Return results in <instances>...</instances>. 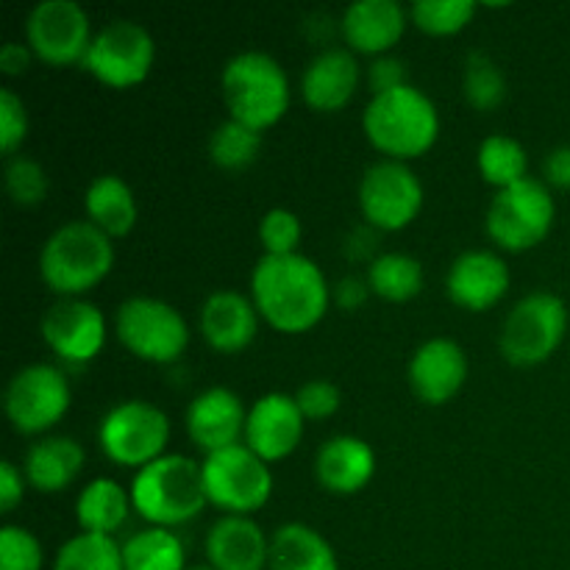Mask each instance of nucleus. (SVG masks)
Wrapping results in <instances>:
<instances>
[{
  "label": "nucleus",
  "mask_w": 570,
  "mask_h": 570,
  "mask_svg": "<svg viewBox=\"0 0 570 570\" xmlns=\"http://www.w3.org/2000/svg\"><path fill=\"white\" fill-rule=\"evenodd\" d=\"M250 298L262 321L276 332L301 334L315 328L332 306V284L315 259L298 254L267 256L250 273Z\"/></svg>",
  "instance_id": "1"
},
{
  "label": "nucleus",
  "mask_w": 570,
  "mask_h": 570,
  "mask_svg": "<svg viewBox=\"0 0 570 570\" xmlns=\"http://www.w3.org/2000/svg\"><path fill=\"white\" fill-rule=\"evenodd\" d=\"M3 184H6V193H9V198L14 200L17 206L42 204L45 195H48V187H50L45 167L39 165L37 159H31V156H22V154L6 159Z\"/></svg>",
  "instance_id": "36"
},
{
  "label": "nucleus",
  "mask_w": 570,
  "mask_h": 570,
  "mask_svg": "<svg viewBox=\"0 0 570 570\" xmlns=\"http://www.w3.org/2000/svg\"><path fill=\"white\" fill-rule=\"evenodd\" d=\"M98 443L111 462L139 471L167 454L170 417L145 399L120 401L100 417Z\"/></svg>",
  "instance_id": "9"
},
{
  "label": "nucleus",
  "mask_w": 570,
  "mask_h": 570,
  "mask_svg": "<svg viewBox=\"0 0 570 570\" xmlns=\"http://www.w3.org/2000/svg\"><path fill=\"white\" fill-rule=\"evenodd\" d=\"M267 570H340L334 546L306 523H284L271 534Z\"/></svg>",
  "instance_id": "27"
},
{
  "label": "nucleus",
  "mask_w": 570,
  "mask_h": 570,
  "mask_svg": "<svg viewBox=\"0 0 570 570\" xmlns=\"http://www.w3.org/2000/svg\"><path fill=\"white\" fill-rule=\"evenodd\" d=\"M200 468H204L206 499L228 515H250L271 501V465L245 443L206 454Z\"/></svg>",
  "instance_id": "10"
},
{
  "label": "nucleus",
  "mask_w": 570,
  "mask_h": 570,
  "mask_svg": "<svg viewBox=\"0 0 570 570\" xmlns=\"http://www.w3.org/2000/svg\"><path fill=\"white\" fill-rule=\"evenodd\" d=\"M83 460H87V454H83V445L78 440L65 438V434H50V438L37 440L28 449L26 460H22V473L33 490L53 495L76 482Z\"/></svg>",
  "instance_id": "25"
},
{
  "label": "nucleus",
  "mask_w": 570,
  "mask_h": 570,
  "mask_svg": "<svg viewBox=\"0 0 570 570\" xmlns=\"http://www.w3.org/2000/svg\"><path fill=\"white\" fill-rule=\"evenodd\" d=\"M476 165L484 181L495 187V193L529 178L527 148L510 134H490L488 139H482L476 150Z\"/></svg>",
  "instance_id": "31"
},
{
  "label": "nucleus",
  "mask_w": 570,
  "mask_h": 570,
  "mask_svg": "<svg viewBox=\"0 0 570 570\" xmlns=\"http://www.w3.org/2000/svg\"><path fill=\"white\" fill-rule=\"evenodd\" d=\"M245 421H248V410L243 399L228 387H206L189 401L187 417H184L189 440L204 454L243 443Z\"/></svg>",
  "instance_id": "19"
},
{
  "label": "nucleus",
  "mask_w": 570,
  "mask_h": 570,
  "mask_svg": "<svg viewBox=\"0 0 570 570\" xmlns=\"http://www.w3.org/2000/svg\"><path fill=\"white\" fill-rule=\"evenodd\" d=\"M220 92L228 117L265 131L289 109V78L276 56L265 50H243L232 56L220 72Z\"/></svg>",
  "instance_id": "5"
},
{
  "label": "nucleus",
  "mask_w": 570,
  "mask_h": 570,
  "mask_svg": "<svg viewBox=\"0 0 570 570\" xmlns=\"http://www.w3.org/2000/svg\"><path fill=\"white\" fill-rule=\"evenodd\" d=\"M259 243L267 256H287L298 254L301 237H304V226L295 212L284 209V206H273L259 217Z\"/></svg>",
  "instance_id": "37"
},
{
  "label": "nucleus",
  "mask_w": 570,
  "mask_h": 570,
  "mask_svg": "<svg viewBox=\"0 0 570 570\" xmlns=\"http://www.w3.org/2000/svg\"><path fill=\"white\" fill-rule=\"evenodd\" d=\"M365 278L373 295L393 301V304H404L423 289V265L417 256L404 254V250H387L367 265Z\"/></svg>",
  "instance_id": "30"
},
{
  "label": "nucleus",
  "mask_w": 570,
  "mask_h": 570,
  "mask_svg": "<svg viewBox=\"0 0 570 570\" xmlns=\"http://www.w3.org/2000/svg\"><path fill=\"white\" fill-rule=\"evenodd\" d=\"M259 150L262 131L234 120V117L217 122L209 134V159L220 170H245V167L254 165Z\"/></svg>",
  "instance_id": "34"
},
{
  "label": "nucleus",
  "mask_w": 570,
  "mask_h": 570,
  "mask_svg": "<svg viewBox=\"0 0 570 570\" xmlns=\"http://www.w3.org/2000/svg\"><path fill=\"white\" fill-rule=\"evenodd\" d=\"M187 570H215L212 566H189Z\"/></svg>",
  "instance_id": "47"
},
{
  "label": "nucleus",
  "mask_w": 570,
  "mask_h": 570,
  "mask_svg": "<svg viewBox=\"0 0 570 570\" xmlns=\"http://www.w3.org/2000/svg\"><path fill=\"white\" fill-rule=\"evenodd\" d=\"M315 476L334 495L360 493L376 476V451L354 434L328 438L315 454Z\"/></svg>",
  "instance_id": "24"
},
{
  "label": "nucleus",
  "mask_w": 570,
  "mask_h": 570,
  "mask_svg": "<svg viewBox=\"0 0 570 570\" xmlns=\"http://www.w3.org/2000/svg\"><path fill=\"white\" fill-rule=\"evenodd\" d=\"M410 26V11L399 0H356L340 17V33L354 53L384 56Z\"/></svg>",
  "instance_id": "22"
},
{
  "label": "nucleus",
  "mask_w": 570,
  "mask_h": 570,
  "mask_svg": "<svg viewBox=\"0 0 570 570\" xmlns=\"http://www.w3.org/2000/svg\"><path fill=\"white\" fill-rule=\"evenodd\" d=\"M365 137L384 159L410 161L432 150L440 137V111L415 83L371 95L362 111Z\"/></svg>",
  "instance_id": "2"
},
{
  "label": "nucleus",
  "mask_w": 570,
  "mask_h": 570,
  "mask_svg": "<svg viewBox=\"0 0 570 570\" xmlns=\"http://www.w3.org/2000/svg\"><path fill=\"white\" fill-rule=\"evenodd\" d=\"M295 404L304 412L306 421H326V417L337 415L343 395H340L337 384L328 379H309L295 393Z\"/></svg>",
  "instance_id": "40"
},
{
  "label": "nucleus",
  "mask_w": 570,
  "mask_h": 570,
  "mask_svg": "<svg viewBox=\"0 0 570 570\" xmlns=\"http://www.w3.org/2000/svg\"><path fill=\"white\" fill-rule=\"evenodd\" d=\"M554 220L557 204L551 187L540 178L529 176L493 195L484 228L499 248L521 254V250L538 248L551 234Z\"/></svg>",
  "instance_id": "7"
},
{
  "label": "nucleus",
  "mask_w": 570,
  "mask_h": 570,
  "mask_svg": "<svg viewBox=\"0 0 570 570\" xmlns=\"http://www.w3.org/2000/svg\"><path fill=\"white\" fill-rule=\"evenodd\" d=\"M345 256L351 262H367L371 265L376 259V228L373 226H360L345 237Z\"/></svg>",
  "instance_id": "45"
},
{
  "label": "nucleus",
  "mask_w": 570,
  "mask_h": 570,
  "mask_svg": "<svg viewBox=\"0 0 570 570\" xmlns=\"http://www.w3.org/2000/svg\"><path fill=\"white\" fill-rule=\"evenodd\" d=\"M92 37L87 9L76 0H42L28 11L26 45L45 65H83Z\"/></svg>",
  "instance_id": "14"
},
{
  "label": "nucleus",
  "mask_w": 570,
  "mask_h": 570,
  "mask_svg": "<svg viewBox=\"0 0 570 570\" xmlns=\"http://www.w3.org/2000/svg\"><path fill=\"white\" fill-rule=\"evenodd\" d=\"M154 61L156 42L148 28L137 20L120 17L95 31L81 67L106 87L128 89L150 76Z\"/></svg>",
  "instance_id": "11"
},
{
  "label": "nucleus",
  "mask_w": 570,
  "mask_h": 570,
  "mask_svg": "<svg viewBox=\"0 0 570 570\" xmlns=\"http://www.w3.org/2000/svg\"><path fill=\"white\" fill-rule=\"evenodd\" d=\"M360 209L376 232H401L423 209V184L406 161L379 159L360 178Z\"/></svg>",
  "instance_id": "13"
},
{
  "label": "nucleus",
  "mask_w": 570,
  "mask_h": 570,
  "mask_svg": "<svg viewBox=\"0 0 570 570\" xmlns=\"http://www.w3.org/2000/svg\"><path fill=\"white\" fill-rule=\"evenodd\" d=\"M476 9V0H415L410 6V20L432 37H451L471 26Z\"/></svg>",
  "instance_id": "35"
},
{
  "label": "nucleus",
  "mask_w": 570,
  "mask_h": 570,
  "mask_svg": "<svg viewBox=\"0 0 570 570\" xmlns=\"http://www.w3.org/2000/svg\"><path fill=\"white\" fill-rule=\"evenodd\" d=\"M26 473L22 468H17L14 462L3 460L0 462V512L11 515L17 510V504L26 495Z\"/></svg>",
  "instance_id": "42"
},
{
  "label": "nucleus",
  "mask_w": 570,
  "mask_h": 570,
  "mask_svg": "<svg viewBox=\"0 0 570 570\" xmlns=\"http://www.w3.org/2000/svg\"><path fill=\"white\" fill-rule=\"evenodd\" d=\"M462 95L476 111H493L507 98V76L493 56L471 50L462 65Z\"/></svg>",
  "instance_id": "33"
},
{
  "label": "nucleus",
  "mask_w": 570,
  "mask_h": 570,
  "mask_svg": "<svg viewBox=\"0 0 570 570\" xmlns=\"http://www.w3.org/2000/svg\"><path fill=\"white\" fill-rule=\"evenodd\" d=\"M45 549L37 534L17 523L0 529V570H42Z\"/></svg>",
  "instance_id": "38"
},
{
  "label": "nucleus",
  "mask_w": 570,
  "mask_h": 570,
  "mask_svg": "<svg viewBox=\"0 0 570 570\" xmlns=\"http://www.w3.org/2000/svg\"><path fill=\"white\" fill-rule=\"evenodd\" d=\"M72 390L67 373L50 362H33L9 379L3 393V410L14 432L45 434L67 415Z\"/></svg>",
  "instance_id": "12"
},
{
  "label": "nucleus",
  "mask_w": 570,
  "mask_h": 570,
  "mask_svg": "<svg viewBox=\"0 0 570 570\" xmlns=\"http://www.w3.org/2000/svg\"><path fill=\"white\" fill-rule=\"evenodd\" d=\"M126 570H187V551L173 529L148 527L122 543Z\"/></svg>",
  "instance_id": "29"
},
{
  "label": "nucleus",
  "mask_w": 570,
  "mask_h": 570,
  "mask_svg": "<svg viewBox=\"0 0 570 570\" xmlns=\"http://www.w3.org/2000/svg\"><path fill=\"white\" fill-rule=\"evenodd\" d=\"M406 379L417 401L429 406L449 404L468 382V356L451 337H432L412 354Z\"/></svg>",
  "instance_id": "17"
},
{
  "label": "nucleus",
  "mask_w": 570,
  "mask_h": 570,
  "mask_svg": "<svg viewBox=\"0 0 570 570\" xmlns=\"http://www.w3.org/2000/svg\"><path fill=\"white\" fill-rule=\"evenodd\" d=\"M371 293L373 289H371V284H367V278L354 276V273H351V276H343L337 284H334L332 301L343 312H354V309H360V306H365L367 295Z\"/></svg>",
  "instance_id": "43"
},
{
  "label": "nucleus",
  "mask_w": 570,
  "mask_h": 570,
  "mask_svg": "<svg viewBox=\"0 0 570 570\" xmlns=\"http://www.w3.org/2000/svg\"><path fill=\"white\" fill-rule=\"evenodd\" d=\"M45 345L67 365H87L106 345V315L87 298H59L39 321Z\"/></svg>",
  "instance_id": "15"
},
{
  "label": "nucleus",
  "mask_w": 570,
  "mask_h": 570,
  "mask_svg": "<svg viewBox=\"0 0 570 570\" xmlns=\"http://www.w3.org/2000/svg\"><path fill=\"white\" fill-rule=\"evenodd\" d=\"M115 267V239L89 220L56 228L39 250V276L59 298H81Z\"/></svg>",
  "instance_id": "3"
},
{
  "label": "nucleus",
  "mask_w": 570,
  "mask_h": 570,
  "mask_svg": "<svg viewBox=\"0 0 570 570\" xmlns=\"http://www.w3.org/2000/svg\"><path fill=\"white\" fill-rule=\"evenodd\" d=\"M362 81V67L356 61V53L348 48H323L317 50L304 67L301 76V95L309 109L340 111L351 104Z\"/></svg>",
  "instance_id": "20"
},
{
  "label": "nucleus",
  "mask_w": 570,
  "mask_h": 570,
  "mask_svg": "<svg viewBox=\"0 0 570 570\" xmlns=\"http://www.w3.org/2000/svg\"><path fill=\"white\" fill-rule=\"evenodd\" d=\"M115 334L128 354L154 365L181 360L189 345V326L181 312L154 295H131L117 306Z\"/></svg>",
  "instance_id": "8"
},
{
  "label": "nucleus",
  "mask_w": 570,
  "mask_h": 570,
  "mask_svg": "<svg viewBox=\"0 0 570 570\" xmlns=\"http://www.w3.org/2000/svg\"><path fill=\"white\" fill-rule=\"evenodd\" d=\"M510 265L495 250H462L445 273V293L468 312H484L510 293Z\"/></svg>",
  "instance_id": "18"
},
{
  "label": "nucleus",
  "mask_w": 570,
  "mask_h": 570,
  "mask_svg": "<svg viewBox=\"0 0 570 570\" xmlns=\"http://www.w3.org/2000/svg\"><path fill=\"white\" fill-rule=\"evenodd\" d=\"M206 566L215 570H267L271 538L250 515H223L206 532Z\"/></svg>",
  "instance_id": "23"
},
{
  "label": "nucleus",
  "mask_w": 570,
  "mask_h": 570,
  "mask_svg": "<svg viewBox=\"0 0 570 570\" xmlns=\"http://www.w3.org/2000/svg\"><path fill=\"white\" fill-rule=\"evenodd\" d=\"M53 570H126L122 543H117L109 534L78 532L76 538L59 546Z\"/></svg>",
  "instance_id": "32"
},
{
  "label": "nucleus",
  "mask_w": 570,
  "mask_h": 570,
  "mask_svg": "<svg viewBox=\"0 0 570 570\" xmlns=\"http://www.w3.org/2000/svg\"><path fill=\"white\" fill-rule=\"evenodd\" d=\"M365 78H367V87H371V95H382V92H390V89L404 87V83H412L404 59H399V56L393 53H384V56H376V59H371Z\"/></svg>",
  "instance_id": "41"
},
{
  "label": "nucleus",
  "mask_w": 570,
  "mask_h": 570,
  "mask_svg": "<svg viewBox=\"0 0 570 570\" xmlns=\"http://www.w3.org/2000/svg\"><path fill=\"white\" fill-rule=\"evenodd\" d=\"M259 309L254 298L239 289H215L200 304L198 326L206 343L220 354H237L256 340Z\"/></svg>",
  "instance_id": "21"
},
{
  "label": "nucleus",
  "mask_w": 570,
  "mask_h": 570,
  "mask_svg": "<svg viewBox=\"0 0 570 570\" xmlns=\"http://www.w3.org/2000/svg\"><path fill=\"white\" fill-rule=\"evenodd\" d=\"M543 176L549 187L570 189V145H560L546 154Z\"/></svg>",
  "instance_id": "44"
},
{
  "label": "nucleus",
  "mask_w": 570,
  "mask_h": 570,
  "mask_svg": "<svg viewBox=\"0 0 570 570\" xmlns=\"http://www.w3.org/2000/svg\"><path fill=\"white\" fill-rule=\"evenodd\" d=\"M33 59H37L33 50L22 42H6L3 48H0V70H3L6 76H22V72L31 67Z\"/></svg>",
  "instance_id": "46"
},
{
  "label": "nucleus",
  "mask_w": 570,
  "mask_h": 570,
  "mask_svg": "<svg viewBox=\"0 0 570 570\" xmlns=\"http://www.w3.org/2000/svg\"><path fill=\"white\" fill-rule=\"evenodd\" d=\"M83 209H87V220L109 234L111 239L131 234L139 217L131 184L115 173H104L89 181L87 193H83Z\"/></svg>",
  "instance_id": "26"
},
{
  "label": "nucleus",
  "mask_w": 570,
  "mask_h": 570,
  "mask_svg": "<svg viewBox=\"0 0 570 570\" xmlns=\"http://www.w3.org/2000/svg\"><path fill=\"white\" fill-rule=\"evenodd\" d=\"M131 504L150 527L173 529L193 521L209 499L204 488V468L193 456L165 454L139 468L131 479Z\"/></svg>",
  "instance_id": "4"
},
{
  "label": "nucleus",
  "mask_w": 570,
  "mask_h": 570,
  "mask_svg": "<svg viewBox=\"0 0 570 570\" xmlns=\"http://www.w3.org/2000/svg\"><path fill=\"white\" fill-rule=\"evenodd\" d=\"M304 426L306 417L295 404V395L265 393L248 406L243 443L271 465L295 454L304 440Z\"/></svg>",
  "instance_id": "16"
},
{
  "label": "nucleus",
  "mask_w": 570,
  "mask_h": 570,
  "mask_svg": "<svg viewBox=\"0 0 570 570\" xmlns=\"http://www.w3.org/2000/svg\"><path fill=\"white\" fill-rule=\"evenodd\" d=\"M566 334V301L549 289H534V293L518 298V304L507 312L504 323H501L499 348L512 365L534 367L554 356Z\"/></svg>",
  "instance_id": "6"
},
{
  "label": "nucleus",
  "mask_w": 570,
  "mask_h": 570,
  "mask_svg": "<svg viewBox=\"0 0 570 570\" xmlns=\"http://www.w3.org/2000/svg\"><path fill=\"white\" fill-rule=\"evenodd\" d=\"M131 510V493L120 482L106 476L92 479L76 499V521L81 532L115 538V532L128 521Z\"/></svg>",
  "instance_id": "28"
},
{
  "label": "nucleus",
  "mask_w": 570,
  "mask_h": 570,
  "mask_svg": "<svg viewBox=\"0 0 570 570\" xmlns=\"http://www.w3.org/2000/svg\"><path fill=\"white\" fill-rule=\"evenodd\" d=\"M28 137V109L14 89H0V150L6 159L17 156Z\"/></svg>",
  "instance_id": "39"
}]
</instances>
